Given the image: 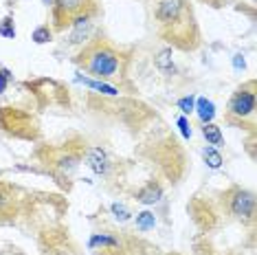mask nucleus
Instances as JSON below:
<instances>
[{"instance_id":"obj_12","label":"nucleus","mask_w":257,"mask_h":255,"mask_svg":"<svg viewBox=\"0 0 257 255\" xmlns=\"http://www.w3.org/2000/svg\"><path fill=\"white\" fill-rule=\"evenodd\" d=\"M202 156H204V163L211 167V170H218V167H222V156H220V152L215 148H204Z\"/></svg>"},{"instance_id":"obj_14","label":"nucleus","mask_w":257,"mask_h":255,"mask_svg":"<svg viewBox=\"0 0 257 255\" xmlns=\"http://www.w3.org/2000/svg\"><path fill=\"white\" fill-rule=\"evenodd\" d=\"M77 79H79V82H84L86 86H90V88L106 92V95H116V88H112V86H106V84H101V82H92V79H86V77H77Z\"/></svg>"},{"instance_id":"obj_18","label":"nucleus","mask_w":257,"mask_h":255,"mask_svg":"<svg viewBox=\"0 0 257 255\" xmlns=\"http://www.w3.org/2000/svg\"><path fill=\"white\" fill-rule=\"evenodd\" d=\"M99 244H101V246H114L116 240H114V237H108V235H95L90 240V246H99Z\"/></svg>"},{"instance_id":"obj_10","label":"nucleus","mask_w":257,"mask_h":255,"mask_svg":"<svg viewBox=\"0 0 257 255\" xmlns=\"http://www.w3.org/2000/svg\"><path fill=\"white\" fill-rule=\"evenodd\" d=\"M198 114H200L202 123H211V119L215 117V106L209 99L200 97V99H198Z\"/></svg>"},{"instance_id":"obj_8","label":"nucleus","mask_w":257,"mask_h":255,"mask_svg":"<svg viewBox=\"0 0 257 255\" xmlns=\"http://www.w3.org/2000/svg\"><path fill=\"white\" fill-rule=\"evenodd\" d=\"M163 198V189L159 183H148L145 187L137 194V200L143 202V205H156Z\"/></svg>"},{"instance_id":"obj_9","label":"nucleus","mask_w":257,"mask_h":255,"mask_svg":"<svg viewBox=\"0 0 257 255\" xmlns=\"http://www.w3.org/2000/svg\"><path fill=\"white\" fill-rule=\"evenodd\" d=\"M156 68L163 75H172L174 73V62H172V49H163L159 55H156Z\"/></svg>"},{"instance_id":"obj_13","label":"nucleus","mask_w":257,"mask_h":255,"mask_svg":"<svg viewBox=\"0 0 257 255\" xmlns=\"http://www.w3.org/2000/svg\"><path fill=\"white\" fill-rule=\"evenodd\" d=\"M154 224H156L154 213L143 211V213H139L137 216V229L139 231H150V229H154Z\"/></svg>"},{"instance_id":"obj_5","label":"nucleus","mask_w":257,"mask_h":255,"mask_svg":"<svg viewBox=\"0 0 257 255\" xmlns=\"http://www.w3.org/2000/svg\"><path fill=\"white\" fill-rule=\"evenodd\" d=\"M253 84L248 86V88H239L235 95H233L231 99V114H237V117H248V114H253L255 110V95H253Z\"/></svg>"},{"instance_id":"obj_21","label":"nucleus","mask_w":257,"mask_h":255,"mask_svg":"<svg viewBox=\"0 0 257 255\" xmlns=\"http://www.w3.org/2000/svg\"><path fill=\"white\" fill-rule=\"evenodd\" d=\"M9 71H3L0 73V92H5V88H7V82H9Z\"/></svg>"},{"instance_id":"obj_2","label":"nucleus","mask_w":257,"mask_h":255,"mask_svg":"<svg viewBox=\"0 0 257 255\" xmlns=\"http://www.w3.org/2000/svg\"><path fill=\"white\" fill-rule=\"evenodd\" d=\"M229 209L239 220H250L255 213V196L248 189H233L229 196Z\"/></svg>"},{"instance_id":"obj_3","label":"nucleus","mask_w":257,"mask_h":255,"mask_svg":"<svg viewBox=\"0 0 257 255\" xmlns=\"http://www.w3.org/2000/svg\"><path fill=\"white\" fill-rule=\"evenodd\" d=\"M86 5H92L90 0H55V20L57 27H64L66 25H73L79 16L86 14Z\"/></svg>"},{"instance_id":"obj_6","label":"nucleus","mask_w":257,"mask_h":255,"mask_svg":"<svg viewBox=\"0 0 257 255\" xmlns=\"http://www.w3.org/2000/svg\"><path fill=\"white\" fill-rule=\"evenodd\" d=\"M92 33V22H90V14L79 16L77 20L73 22V33H71V44H81L90 38Z\"/></svg>"},{"instance_id":"obj_1","label":"nucleus","mask_w":257,"mask_h":255,"mask_svg":"<svg viewBox=\"0 0 257 255\" xmlns=\"http://www.w3.org/2000/svg\"><path fill=\"white\" fill-rule=\"evenodd\" d=\"M86 68L99 79H108L114 77L116 71H119V57L110 46L101 44L95 46V49L88 53V60H86Z\"/></svg>"},{"instance_id":"obj_7","label":"nucleus","mask_w":257,"mask_h":255,"mask_svg":"<svg viewBox=\"0 0 257 255\" xmlns=\"http://www.w3.org/2000/svg\"><path fill=\"white\" fill-rule=\"evenodd\" d=\"M88 165H90V170L95 172V174H106L108 172V156H106V152H103L101 148H92V150H88Z\"/></svg>"},{"instance_id":"obj_15","label":"nucleus","mask_w":257,"mask_h":255,"mask_svg":"<svg viewBox=\"0 0 257 255\" xmlns=\"http://www.w3.org/2000/svg\"><path fill=\"white\" fill-rule=\"evenodd\" d=\"M0 36L16 38V27H14V20H11V18H5L3 22H0Z\"/></svg>"},{"instance_id":"obj_17","label":"nucleus","mask_w":257,"mask_h":255,"mask_svg":"<svg viewBox=\"0 0 257 255\" xmlns=\"http://www.w3.org/2000/svg\"><path fill=\"white\" fill-rule=\"evenodd\" d=\"M110 209H112V213H114V218H116V220H121V222H125V220H130V216H132V213H130V211H127V209H125V207H123V205H119V202H114V205H112V207H110Z\"/></svg>"},{"instance_id":"obj_16","label":"nucleus","mask_w":257,"mask_h":255,"mask_svg":"<svg viewBox=\"0 0 257 255\" xmlns=\"http://www.w3.org/2000/svg\"><path fill=\"white\" fill-rule=\"evenodd\" d=\"M51 40V29L49 27H40L33 31V42H38V44H44V42H49Z\"/></svg>"},{"instance_id":"obj_20","label":"nucleus","mask_w":257,"mask_h":255,"mask_svg":"<svg viewBox=\"0 0 257 255\" xmlns=\"http://www.w3.org/2000/svg\"><path fill=\"white\" fill-rule=\"evenodd\" d=\"M178 128H180V132H183V137H185V139H189V137H191L189 123H187V119H185V117H180V119H178Z\"/></svg>"},{"instance_id":"obj_19","label":"nucleus","mask_w":257,"mask_h":255,"mask_svg":"<svg viewBox=\"0 0 257 255\" xmlns=\"http://www.w3.org/2000/svg\"><path fill=\"white\" fill-rule=\"evenodd\" d=\"M178 108L183 110L185 114H191V112H194V108H196V103H194V97H183V99L178 101Z\"/></svg>"},{"instance_id":"obj_11","label":"nucleus","mask_w":257,"mask_h":255,"mask_svg":"<svg viewBox=\"0 0 257 255\" xmlns=\"http://www.w3.org/2000/svg\"><path fill=\"white\" fill-rule=\"evenodd\" d=\"M202 135H204V139H207L211 146H222V132H220V128L215 125V123H204L202 125Z\"/></svg>"},{"instance_id":"obj_4","label":"nucleus","mask_w":257,"mask_h":255,"mask_svg":"<svg viewBox=\"0 0 257 255\" xmlns=\"http://www.w3.org/2000/svg\"><path fill=\"white\" fill-rule=\"evenodd\" d=\"M187 9L185 0H159L154 9V16L161 25H176V22L183 18Z\"/></svg>"}]
</instances>
